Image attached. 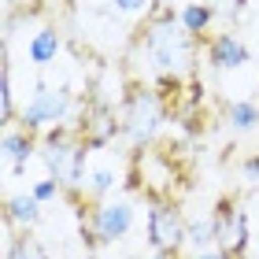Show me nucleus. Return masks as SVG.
I'll use <instances>...</instances> for the list:
<instances>
[{
	"mask_svg": "<svg viewBox=\"0 0 259 259\" xmlns=\"http://www.w3.org/2000/svg\"><path fill=\"white\" fill-rule=\"evenodd\" d=\"M189 259H233V255L222 252V248H207V252H196V255H189Z\"/></svg>",
	"mask_w": 259,
	"mask_h": 259,
	"instance_id": "obj_22",
	"label": "nucleus"
},
{
	"mask_svg": "<svg viewBox=\"0 0 259 259\" xmlns=\"http://www.w3.org/2000/svg\"><path fill=\"white\" fill-rule=\"evenodd\" d=\"M30 193L37 196V200H41L45 207H49V204H56V200H63V196H67V189H63V185L56 182V178H49V174H45L41 182H33V185H30Z\"/></svg>",
	"mask_w": 259,
	"mask_h": 259,
	"instance_id": "obj_18",
	"label": "nucleus"
},
{
	"mask_svg": "<svg viewBox=\"0 0 259 259\" xmlns=\"http://www.w3.org/2000/svg\"><path fill=\"white\" fill-rule=\"evenodd\" d=\"M137 56L148 63L156 78H193L200 41L182 30V22H156L145 19L137 37Z\"/></svg>",
	"mask_w": 259,
	"mask_h": 259,
	"instance_id": "obj_1",
	"label": "nucleus"
},
{
	"mask_svg": "<svg viewBox=\"0 0 259 259\" xmlns=\"http://www.w3.org/2000/svg\"><path fill=\"white\" fill-rule=\"evenodd\" d=\"M15 4H19V0H4V8H8V11H15Z\"/></svg>",
	"mask_w": 259,
	"mask_h": 259,
	"instance_id": "obj_24",
	"label": "nucleus"
},
{
	"mask_svg": "<svg viewBox=\"0 0 259 259\" xmlns=\"http://www.w3.org/2000/svg\"><path fill=\"white\" fill-rule=\"evenodd\" d=\"M215 19H219V11L211 8V4H204V0H185V4L178 8L182 30L189 33V37H196L200 45L211 37V26H215Z\"/></svg>",
	"mask_w": 259,
	"mask_h": 259,
	"instance_id": "obj_12",
	"label": "nucleus"
},
{
	"mask_svg": "<svg viewBox=\"0 0 259 259\" xmlns=\"http://www.w3.org/2000/svg\"><path fill=\"white\" fill-rule=\"evenodd\" d=\"M89 145H85V137L78 134H70L63 141H52V145H41V163H45V170H49V178H56L67 189L70 200H78L81 196V182H85V159H89Z\"/></svg>",
	"mask_w": 259,
	"mask_h": 259,
	"instance_id": "obj_3",
	"label": "nucleus"
},
{
	"mask_svg": "<svg viewBox=\"0 0 259 259\" xmlns=\"http://www.w3.org/2000/svg\"><path fill=\"white\" fill-rule=\"evenodd\" d=\"M119 119H122V137L141 152L159 137L163 122L170 119V108H167V100H163V93L156 85L134 81L126 89L122 104H119Z\"/></svg>",
	"mask_w": 259,
	"mask_h": 259,
	"instance_id": "obj_2",
	"label": "nucleus"
},
{
	"mask_svg": "<svg viewBox=\"0 0 259 259\" xmlns=\"http://www.w3.org/2000/svg\"><path fill=\"white\" fill-rule=\"evenodd\" d=\"M60 52H63V33H60V26L45 22V26H37V30L30 33V41H26V60H30L33 67H52Z\"/></svg>",
	"mask_w": 259,
	"mask_h": 259,
	"instance_id": "obj_11",
	"label": "nucleus"
},
{
	"mask_svg": "<svg viewBox=\"0 0 259 259\" xmlns=\"http://www.w3.org/2000/svg\"><path fill=\"white\" fill-rule=\"evenodd\" d=\"M152 259H182L178 252H152Z\"/></svg>",
	"mask_w": 259,
	"mask_h": 259,
	"instance_id": "obj_23",
	"label": "nucleus"
},
{
	"mask_svg": "<svg viewBox=\"0 0 259 259\" xmlns=\"http://www.w3.org/2000/svg\"><path fill=\"white\" fill-rule=\"evenodd\" d=\"M74 111H78V100H74V93L67 85H41L26 104H22L19 126L41 137L45 130H52V126H67L74 119Z\"/></svg>",
	"mask_w": 259,
	"mask_h": 259,
	"instance_id": "obj_4",
	"label": "nucleus"
},
{
	"mask_svg": "<svg viewBox=\"0 0 259 259\" xmlns=\"http://www.w3.org/2000/svg\"><path fill=\"white\" fill-rule=\"evenodd\" d=\"M119 170L115 167H97V170H89L85 174V182H81V196L93 200V204H104L115 189H119Z\"/></svg>",
	"mask_w": 259,
	"mask_h": 259,
	"instance_id": "obj_13",
	"label": "nucleus"
},
{
	"mask_svg": "<svg viewBox=\"0 0 259 259\" xmlns=\"http://www.w3.org/2000/svg\"><path fill=\"white\" fill-rule=\"evenodd\" d=\"M4 259H52V255H49V248H45L33 233H19V237H8Z\"/></svg>",
	"mask_w": 259,
	"mask_h": 259,
	"instance_id": "obj_16",
	"label": "nucleus"
},
{
	"mask_svg": "<svg viewBox=\"0 0 259 259\" xmlns=\"http://www.w3.org/2000/svg\"><path fill=\"white\" fill-rule=\"evenodd\" d=\"M0 152H4V167L11 178H19V174H26L33 152H41V137L30 134V130L22 126H8L4 137H0Z\"/></svg>",
	"mask_w": 259,
	"mask_h": 259,
	"instance_id": "obj_9",
	"label": "nucleus"
},
{
	"mask_svg": "<svg viewBox=\"0 0 259 259\" xmlns=\"http://www.w3.org/2000/svg\"><path fill=\"white\" fill-rule=\"evenodd\" d=\"M185 211L174 200H152L148 219H145V237L152 244V252H182L185 248Z\"/></svg>",
	"mask_w": 259,
	"mask_h": 259,
	"instance_id": "obj_6",
	"label": "nucleus"
},
{
	"mask_svg": "<svg viewBox=\"0 0 259 259\" xmlns=\"http://www.w3.org/2000/svg\"><path fill=\"white\" fill-rule=\"evenodd\" d=\"M211 222H215V248L230 252L233 259H241L252 244V222L248 211H244L233 196H222L215 211H211Z\"/></svg>",
	"mask_w": 259,
	"mask_h": 259,
	"instance_id": "obj_7",
	"label": "nucleus"
},
{
	"mask_svg": "<svg viewBox=\"0 0 259 259\" xmlns=\"http://www.w3.org/2000/svg\"><path fill=\"white\" fill-rule=\"evenodd\" d=\"M137 211L130 200H104V204L89 207V219L81 222V237H89L93 248H104V244L122 241L130 230H134Z\"/></svg>",
	"mask_w": 259,
	"mask_h": 259,
	"instance_id": "obj_5",
	"label": "nucleus"
},
{
	"mask_svg": "<svg viewBox=\"0 0 259 259\" xmlns=\"http://www.w3.org/2000/svg\"><path fill=\"white\" fill-rule=\"evenodd\" d=\"M204 4H211L219 11V19H226V22H237L244 11H248L252 0H204Z\"/></svg>",
	"mask_w": 259,
	"mask_h": 259,
	"instance_id": "obj_19",
	"label": "nucleus"
},
{
	"mask_svg": "<svg viewBox=\"0 0 259 259\" xmlns=\"http://www.w3.org/2000/svg\"><path fill=\"white\" fill-rule=\"evenodd\" d=\"M19 111L15 108V85H11V63L4 60V67H0V119H4V130L8 126H19Z\"/></svg>",
	"mask_w": 259,
	"mask_h": 259,
	"instance_id": "obj_17",
	"label": "nucleus"
},
{
	"mask_svg": "<svg viewBox=\"0 0 259 259\" xmlns=\"http://www.w3.org/2000/svg\"><path fill=\"white\" fill-rule=\"evenodd\" d=\"M185 248H193V255L215 248V222H211V215L189 219V226H185Z\"/></svg>",
	"mask_w": 259,
	"mask_h": 259,
	"instance_id": "obj_15",
	"label": "nucleus"
},
{
	"mask_svg": "<svg viewBox=\"0 0 259 259\" xmlns=\"http://www.w3.org/2000/svg\"><path fill=\"white\" fill-rule=\"evenodd\" d=\"M226 122L233 134H252V130H259V104L255 100H230Z\"/></svg>",
	"mask_w": 259,
	"mask_h": 259,
	"instance_id": "obj_14",
	"label": "nucleus"
},
{
	"mask_svg": "<svg viewBox=\"0 0 259 259\" xmlns=\"http://www.w3.org/2000/svg\"><path fill=\"white\" fill-rule=\"evenodd\" d=\"M45 215V204L33 193H11L4 200V226L8 230H19V233H30L33 226L41 222Z\"/></svg>",
	"mask_w": 259,
	"mask_h": 259,
	"instance_id": "obj_10",
	"label": "nucleus"
},
{
	"mask_svg": "<svg viewBox=\"0 0 259 259\" xmlns=\"http://www.w3.org/2000/svg\"><path fill=\"white\" fill-rule=\"evenodd\" d=\"M204 56H207V67L211 70H241L252 63V49L244 45L241 33L233 30H219L204 41Z\"/></svg>",
	"mask_w": 259,
	"mask_h": 259,
	"instance_id": "obj_8",
	"label": "nucleus"
},
{
	"mask_svg": "<svg viewBox=\"0 0 259 259\" xmlns=\"http://www.w3.org/2000/svg\"><path fill=\"white\" fill-rule=\"evenodd\" d=\"M115 4V11H122V15H141V11H152V4H156V0H111Z\"/></svg>",
	"mask_w": 259,
	"mask_h": 259,
	"instance_id": "obj_20",
	"label": "nucleus"
},
{
	"mask_svg": "<svg viewBox=\"0 0 259 259\" xmlns=\"http://www.w3.org/2000/svg\"><path fill=\"white\" fill-rule=\"evenodd\" d=\"M241 174H244V182L259 185V148H255V152H248V156L241 159Z\"/></svg>",
	"mask_w": 259,
	"mask_h": 259,
	"instance_id": "obj_21",
	"label": "nucleus"
}]
</instances>
